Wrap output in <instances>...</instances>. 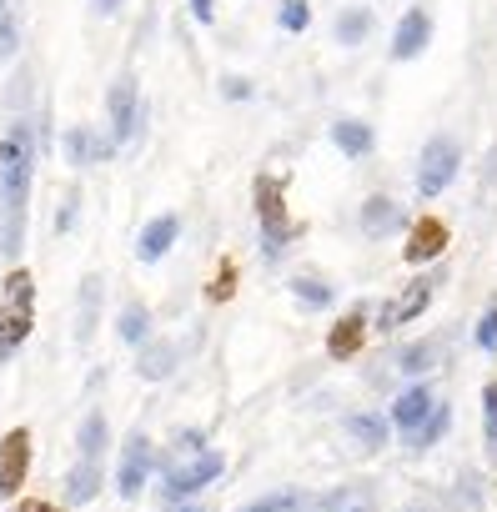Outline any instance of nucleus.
<instances>
[{
    "label": "nucleus",
    "mask_w": 497,
    "mask_h": 512,
    "mask_svg": "<svg viewBox=\"0 0 497 512\" xmlns=\"http://www.w3.org/2000/svg\"><path fill=\"white\" fill-rule=\"evenodd\" d=\"M31 176H36V126L16 121L0 136V201H6L11 221H6V246H21V226H26V201H31Z\"/></svg>",
    "instance_id": "obj_1"
},
{
    "label": "nucleus",
    "mask_w": 497,
    "mask_h": 512,
    "mask_svg": "<svg viewBox=\"0 0 497 512\" xmlns=\"http://www.w3.org/2000/svg\"><path fill=\"white\" fill-rule=\"evenodd\" d=\"M31 327H36V277L11 272L6 287H0V357L21 352Z\"/></svg>",
    "instance_id": "obj_2"
},
{
    "label": "nucleus",
    "mask_w": 497,
    "mask_h": 512,
    "mask_svg": "<svg viewBox=\"0 0 497 512\" xmlns=\"http://www.w3.org/2000/svg\"><path fill=\"white\" fill-rule=\"evenodd\" d=\"M252 196H257V216H262L267 256H277V251L292 241V221H287V196H282V181H277V176H257V181H252Z\"/></svg>",
    "instance_id": "obj_3"
},
{
    "label": "nucleus",
    "mask_w": 497,
    "mask_h": 512,
    "mask_svg": "<svg viewBox=\"0 0 497 512\" xmlns=\"http://www.w3.org/2000/svg\"><path fill=\"white\" fill-rule=\"evenodd\" d=\"M457 166H462L457 141H452V136H432V141L422 146V161H417V191H422V196H442V191L452 186Z\"/></svg>",
    "instance_id": "obj_4"
},
{
    "label": "nucleus",
    "mask_w": 497,
    "mask_h": 512,
    "mask_svg": "<svg viewBox=\"0 0 497 512\" xmlns=\"http://www.w3.org/2000/svg\"><path fill=\"white\" fill-rule=\"evenodd\" d=\"M106 116H111V141H116V146H126V141L141 131V86H136V76H121V81L111 86Z\"/></svg>",
    "instance_id": "obj_5"
},
{
    "label": "nucleus",
    "mask_w": 497,
    "mask_h": 512,
    "mask_svg": "<svg viewBox=\"0 0 497 512\" xmlns=\"http://www.w3.org/2000/svg\"><path fill=\"white\" fill-rule=\"evenodd\" d=\"M221 457L216 452H196L186 467H176V472H166V482H161V497L166 502H181V497H191V492H201V487H211L216 477H221Z\"/></svg>",
    "instance_id": "obj_6"
},
{
    "label": "nucleus",
    "mask_w": 497,
    "mask_h": 512,
    "mask_svg": "<svg viewBox=\"0 0 497 512\" xmlns=\"http://www.w3.org/2000/svg\"><path fill=\"white\" fill-rule=\"evenodd\" d=\"M26 472H31V432H26V427H16V432L0 437V497L21 492Z\"/></svg>",
    "instance_id": "obj_7"
},
{
    "label": "nucleus",
    "mask_w": 497,
    "mask_h": 512,
    "mask_svg": "<svg viewBox=\"0 0 497 512\" xmlns=\"http://www.w3.org/2000/svg\"><path fill=\"white\" fill-rule=\"evenodd\" d=\"M151 462H156L151 437H131L126 452H121V467H116V492L121 497H136L146 487V477H151Z\"/></svg>",
    "instance_id": "obj_8"
},
{
    "label": "nucleus",
    "mask_w": 497,
    "mask_h": 512,
    "mask_svg": "<svg viewBox=\"0 0 497 512\" xmlns=\"http://www.w3.org/2000/svg\"><path fill=\"white\" fill-rule=\"evenodd\" d=\"M111 151H116V141L101 136V131H91V126H71V131L61 136V156H66L71 166H96V161H106Z\"/></svg>",
    "instance_id": "obj_9"
},
{
    "label": "nucleus",
    "mask_w": 497,
    "mask_h": 512,
    "mask_svg": "<svg viewBox=\"0 0 497 512\" xmlns=\"http://www.w3.org/2000/svg\"><path fill=\"white\" fill-rule=\"evenodd\" d=\"M427 41H432V16H427V11H407V16L397 21V36H392V61L422 56Z\"/></svg>",
    "instance_id": "obj_10"
},
{
    "label": "nucleus",
    "mask_w": 497,
    "mask_h": 512,
    "mask_svg": "<svg viewBox=\"0 0 497 512\" xmlns=\"http://www.w3.org/2000/svg\"><path fill=\"white\" fill-rule=\"evenodd\" d=\"M176 236H181V221L166 211V216L146 221V231H141V241H136V256H141V262H161V256L176 246Z\"/></svg>",
    "instance_id": "obj_11"
},
{
    "label": "nucleus",
    "mask_w": 497,
    "mask_h": 512,
    "mask_svg": "<svg viewBox=\"0 0 497 512\" xmlns=\"http://www.w3.org/2000/svg\"><path fill=\"white\" fill-rule=\"evenodd\" d=\"M427 302H432V277L412 282V287H407L397 302H387V312H382V327H402V322L422 317V312H427Z\"/></svg>",
    "instance_id": "obj_12"
},
{
    "label": "nucleus",
    "mask_w": 497,
    "mask_h": 512,
    "mask_svg": "<svg viewBox=\"0 0 497 512\" xmlns=\"http://www.w3.org/2000/svg\"><path fill=\"white\" fill-rule=\"evenodd\" d=\"M362 337H367V317H362V312H347V317L332 327L327 352H332L337 362H347V357H357V352H362Z\"/></svg>",
    "instance_id": "obj_13"
},
{
    "label": "nucleus",
    "mask_w": 497,
    "mask_h": 512,
    "mask_svg": "<svg viewBox=\"0 0 497 512\" xmlns=\"http://www.w3.org/2000/svg\"><path fill=\"white\" fill-rule=\"evenodd\" d=\"M442 246H447V226L427 216V221H417V226H412L407 262H432V256H442Z\"/></svg>",
    "instance_id": "obj_14"
},
{
    "label": "nucleus",
    "mask_w": 497,
    "mask_h": 512,
    "mask_svg": "<svg viewBox=\"0 0 497 512\" xmlns=\"http://www.w3.org/2000/svg\"><path fill=\"white\" fill-rule=\"evenodd\" d=\"M397 226H402L397 201H387V196L362 201V231H367V236H387V231H397Z\"/></svg>",
    "instance_id": "obj_15"
},
{
    "label": "nucleus",
    "mask_w": 497,
    "mask_h": 512,
    "mask_svg": "<svg viewBox=\"0 0 497 512\" xmlns=\"http://www.w3.org/2000/svg\"><path fill=\"white\" fill-rule=\"evenodd\" d=\"M332 141H337V151L342 156H367L372 151V126L367 121H332Z\"/></svg>",
    "instance_id": "obj_16"
},
{
    "label": "nucleus",
    "mask_w": 497,
    "mask_h": 512,
    "mask_svg": "<svg viewBox=\"0 0 497 512\" xmlns=\"http://www.w3.org/2000/svg\"><path fill=\"white\" fill-rule=\"evenodd\" d=\"M427 412H432V392H427V387H407V392L397 397V407H392V422H397L402 432H412Z\"/></svg>",
    "instance_id": "obj_17"
},
{
    "label": "nucleus",
    "mask_w": 497,
    "mask_h": 512,
    "mask_svg": "<svg viewBox=\"0 0 497 512\" xmlns=\"http://www.w3.org/2000/svg\"><path fill=\"white\" fill-rule=\"evenodd\" d=\"M96 492H101V457H81V467H71V477H66V497L91 502Z\"/></svg>",
    "instance_id": "obj_18"
},
{
    "label": "nucleus",
    "mask_w": 497,
    "mask_h": 512,
    "mask_svg": "<svg viewBox=\"0 0 497 512\" xmlns=\"http://www.w3.org/2000/svg\"><path fill=\"white\" fill-rule=\"evenodd\" d=\"M367 36H372V11L367 6H352V11L337 16V41L342 46H362Z\"/></svg>",
    "instance_id": "obj_19"
},
{
    "label": "nucleus",
    "mask_w": 497,
    "mask_h": 512,
    "mask_svg": "<svg viewBox=\"0 0 497 512\" xmlns=\"http://www.w3.org/2000/svg\"><path fill=\"white\" fill-rule=\"evenodd\" d=\"M447 422H452L447 402H432V412H427V417H422V422H417V427L407 432V437H412V447H432V442H437V437L447 432Z\"/></svg>",
    "instance_id": "obj_20"
},
{
    "label": "nucleus",
    "mask_w": 497,
    "mask_h": 512,
    "mask_svg": "<svg viewBox=\"0 0 497 512\" xmlns=\"http://www.w3.org/2000/svg\"><path fill=\"white\" fill-rule=\"evenodd\" d=\"M116 332H121V342H146V332H151V312H146L141 302H131V307L121 312Z\"/></svg>",
    "instance_id": "obj_21"
},
{
    "label": "nucleus",
    "mask_w": 497,
    "mask_h": 512,
    "mask_svg": "<svg viewBox=\"0 0 497 512\" xmlns=\"http://www.w3.org/2000/svg\"><path fill=\"white\" fill-rule=\"evenodd\" d=\"M347 432H352L362 447H382V442H387V422L372 417V412H357V417L347 422Z\"/></svg>",
    "instance_id": "obj_22"
},
{
    "label": "nucleus",
    "mask_w": 497,
    "mask_h": 512,
    "mask_svg": "<svg viewBox=\"0 0 497 512\" xmlns=\"http://www.w3.org/2000/svg\"><path fill=\"white\" fill-rule=\"evenodd\" d=\"M171 367H176V352H171V347H146L141 362H136V372L151 377V382H156V377H171Z\"/></svg>",
    "instance_id": "obj_23"
},
{
    "label": "nucleus",
    "mask_w": 497,
    "mask_h": 512,
    "mask_svg": "<svg viewBox=\"0 0 497 512\" xmlns=\"http://www.w3.org/2000/svg\"><path fill=\"white\" fill-rule=\"evenodd\" d=\"M277 21H282V31L302 36V31L312 26V6H307V0H282V6H277Z\"/></svg>",
    "instance_id": "obj_24"
},
{
    "label": "nucleus",
    "mask_w": 497,
    "mask_h": 512,
    "mask_svg": "<svg viewBox=\"0 0 497 512\" xmlns=\"http://www.w3.org/2000/svg\"><path fill=\"white\" fill-rule=\"evenodd\" d=\"M101 452H106V417L91 412L81 427V457H101Z\"/></svg>",
    "instance_id": "obj_25"
},
{
    "label": "nucleus",
    "mask_w": 497,
    "mask_h": 512,
    "mask_svg": "<svg viewBox=\"0 0 497 512\" xmlns=\"http://www.w3.org/2000/svg\"><path fill=\"white\" fill-rule=\"evenodd\" d=\"M21 46V31H16V16H11V0H0V61H11Z\"/></svg>",
    "instance_id": "obj_26"
},
{
    "label": "nucleus",
    "mask_w": 497,
    "mask_h": 512,
    "mask_svg": "<svg viewBox=\"0 0 497 512\" xmlns=\"http://www.w3.org/2000/svg\"><path fill=\"white\" fill-rule=\"evenodd\" d=\"M302 492H272V497H262V502H252V507H241V512H302Z\"/></svg>",
    "instance_id": "obj_27"
},
{
    "label": "nucleus",
    "mask_w": 497,
    "mask_h": 512,
    "mask_svg": "<svg viewBox=\"0 0 497 512\" xmlns=\"http://www.w3.org/2000/svg\"><path fill=\"white\" fill-rule=\"evenodd\" d=\"M292 292H297L307 307H327V302H332V287H327V282H317V277H297V282H292Z\"/></svg>",
    "instance_id": "obj_28"
},
{
    "label": "nucleus",
    "mask_w": 497,
    "mask_h": 512,
    "mask_svg": "<svg viewBox=\"0 0 497 512\" xmlns=\"http://www.w3.org/2000/svg\"><path fill=\"white\" fill-rule=\"evenodd\" d=\"M432 357H437V347H432V342H417V347H407V352L397 357V367H402V372H427Z\"/></svg>",
    "instance_id": "obj_29"
},
{
    "label": "nucleus",
    "mask_w": 497,
    "mask_h": 512,
    "mask_svg": "<svg viewBox=\"0 0 497 512\" xmlns=\"http://www.w3.org/2000/svg\"><path fill=\"white\" fill-rule=\"evenodd\" d=\"M482 412H487V452L497 457V382L482 392Z\"/></svg>",
    "instance_id": "obj_30"
},
{
    "label": "nucleus",
    "mask_w": 497,
    "mask_h": 512,
    "mask_svg": "<svg viewBox=\"0 0 497 512\" xmlns=\"http://www.w3.org/2000/svg\"><path fill=\"white\" fill-rule=\"evenodd\" d=\"M477 347H482V352H497V307L477 322Z\"/></svg>",
    "instance_id": "obj_31"
},
{
    "label": "nucleus",
    "mask_w": 497,
    "mask_h": 512,
    "mask_svg": "<svg viewBox=\"0 0 497 512\" xmlns=\"http://www.w3.org/2000/svg\"><path fill=\"white\" fill-rule=\"evenodd\" d=\"M231 282H236V272H231V262H221V277H216V287H211V302H226V297H231Z\"/></svg>",
    "instance_id": "obj_32"
},
{
    "label": "nucleus",
    "mask_w": 497,
    "mask_h": 512,
    "mask_svg": "<svg viewBox=\"0 0 497 512\" xmlns=\"http://www.w3.org/2000/svg\"><path fill=\"white\" fill-rule=\"evenodd\" d=\"M221 96H226V101H246V96H252V81H241V76H226Z\"/></svg>",
    "instance_id": "obj_33"
},
{
    "label": "nucleus",
    "mask_w": 497,
    "mask_h": 512,
    "mask_svg": "<svg viewBox=\"0 0 497 512\" xmlns=\"http://www.w3.org/2000/svg\"><path fill=\"white\" fill-rule=\"evenodd\" d=\"M191 16H196L201 26H211V21H216V0H191Z\"/></svg>",
    "instance_id": "obj_34"
},
{
    "label": "nucleus",
    "mask_w": 497,
    "mask_h": 512,
    "mask_svg": "<svg viewBox=\"0 0 497 512\" xmlns=\"http://www.w3.org/2000/svg\"><path fill=\"white\" fill-rule=\"evenodd\" d=\"M91 11H96V16H116L121 0H91Z\"/></svg>",
    "instance_id": "obj_35"
},
{
    "label": "nucleus",
    "mask_w": 497,
    "mask_h": 512,
    "mask_svg": "<svg viewBox=\"0 0 497 512\" xmlns=\"http://www.w3.org/2000/svg\"><path fill=\"white\" fill-rule=\"evenodd\" d=\"M176 447H181V452H201V437H196V432H181Z\"/></svg>",
    "instance_id": "obj_36"
},
{
    "label": "nucleus",
    "mask_w": 497,
    "mask_h": 512,
    "mask_svg": "<svg viewBox=\"0 0 497 512\" xmlns=\"http://www.w3.org/2000/svg\"><path fill=\"white\" fill-rule=\"evenodd\" d=\"M16 512H61V507H51V502H21Z\"/></svg>",
    "instance_id": "obj_37"
},
{
    "label": "nucleus",
    "mask_w": 497,
    "mask_h": 512,
    "mask_svg": "<svg viewBox=\"0 0 497 512\" xmlns=\"http://www.w3.org/2000/svg\"><path fill=\"white\" fill-rule=\"evenodd\" d=\"M176 512H201V507H176Z\"/></svg>",
    "instance_id": "obj_38"
},
{
    "label": "nucleus",
    "mask_w": 497,
    "mask_h": 512,
    "mask_svg": "<svg viewBox=\"0 0 497 512\" xmlns=\"http://www.w3.org/2000/svg\"><path fill=\"white\" fill-rule=\"evenodd\" d=\"M412 512H427V507H412Z\"/></svg>",
    "instance_id": "obj_39"
}]
</instances>
